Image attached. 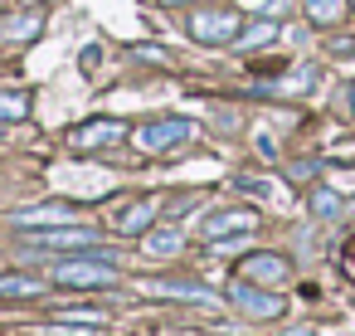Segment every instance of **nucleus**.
Here are the masks:
<instances>
[{"mask_svg":"<svg viewBox=\"0 0 355 336\" xmlns=\"http://www.w3.org/2000/svg\"><path fill=\"white\" fill-rule=\"evenodd\" d=\"M54 287H112L117 283V263L112 258H59L49 268Z\"/></svg>","mask_w":355,"mask_h":336,"instance_id":"obj_1","label":"nucleus"},{"mask_svg":"<svg viewBox=\"0 0 355 336\" xmlns=\"http://www.w3.org/2000/svg\"><path fill=\"white\" fill-rule=\"evenodd\" d=\"M185 30L200 44H234L239 30H243V20H239V10H195L185 20Z\"/></svg>","mask_w":355,"mask_h":336,"instance_id":"obj_2","label":"nucleus"},{"mask_svg":"<svg viewBox=\"0 0 355 336\" xmlns=\"http://www.w3.org/2000/svg\"><path fill=\"white\" fill-rule=\"evenodd\" d=\"M132 137H137V146H141L146 156H161V151H171V146L190 142V137H195V122H190V117H161V122L137 127Z\"/></svg>","mask_w":355,"mask_h":336,"instance_id":"obj_3","label":"nucleus"},{"mask_svg":"<svg viewBox=\"0 0 355 336\" xmlns=\"http://www.w3.org/2000/svg\"><path fill=\"white\" fill-rule=\"evenodd\" d=\"M122 137H127V122H117V117H93V122H83V127L69 132V146H73V151H103V146H117Z\"/></svg>","mask_w":355,"mask_h":336,"instance_id":"obj_4","label":"nucleus"},{"mask_svg":"<svg viewBox=\"0 0 355 336\" xmlns=\"http://www.w3.org/2000/svg\"><path fill=\"white\" fill-rule=\"evenodd\" d=\"M258 229V215L253 210H214L205 224H200V234L209 239V244H224V239H248Z\"/></svg>","mask_w":355,"mask_h":336,"instance_id":"obj_5","label":"nucleus"},{"mask_svg":"<svg viewBox=\"0 0 355 336\" xmlns=\"http://www.w3.org/2000/svg\"><path fill=\"white\" fill-rule=\"evenodd\" d=\"M243 283H258V287H277V283H287V273H292V263L282 258V253H248L239 268H234Z\"/></svg>","mask_w":355,"mask_h":336,"instance_id":"obj_6","label":"nucleus"},{"mask_svg":"<svg viewBox=\"0 0 355 336\" xmlns=\"http://www.w3.org/2000/svg\"><path fill=\"white\" fill-rule=\"evenodd\" d=\"M229 302H234V307H243L248 317H263V321H268V317H282V312H287V302H282L277 292L258 287V283H234V287H229Z\"/></svg>","mask_w":355,"mask_h":336,"instance_id":"obj_7","label":"nucleus"},{"mask_svg":"<svg viewBox=\"0 0 355 336\" xmlns=\"http://www.w3.org/2000/svg\"><path fill=\"white\" fill-rule=\"evenodd\" d=\"M30 244H35V249H59V253H69V249H93V244H98V229H88V224H49V229H40Z\"/></svg>","mask_w":355,"mask_h":336,"instance_id":"obj_8","label":"nucleus"},{"mask_svg":"<svg viewBox=\"0 0 355 336\" xmlns=\"http://www.w3.org/2000/svg\"><path fill=\"white\" fill-rule=\"evenodd\" d=\"M146 292H166V297H185V302H200V307H214L219 292L200 287V283H141Z\"/></svg>","mask_w":355,"mask_h":336,"instance_id":"obj_9","label":"nucleus"},{"mask_svg":"<svg viewBox=\"0 0 355 336\" xmlns=\"http://www.w3.org/2000/svg\"><path fill=\"white\" fill-rule=\"evenodd\" d=\"M141 249H146V258H175V253L185 249V234H180V229H151V234L141 239Z\"/></svg>","mask_w":355,"mask_h":336,"instance_id":"obj_10","label":"nucleus"},{"mask_svg":"<svg viewBox=\"0 0 355 336\" xmlns=\"http://www.w3.org/2000/svg\"><path fill=\"white\" fill-rule=\"evenodd\" d=\"M15 224H20V229H30V224H44V229H49V224H73V210H69V205H40V210H20Z\"/></svg>","mask_w":355,"mask_h":336,"instance_id":"obj_11","label":"nucleus"},{"mask_svg":"<svg viewBox=\"0 0 355 336\" xmlns=\"http://www.w3.org/2000/svg\"><path fill=\"white\" fill-rule=\"evenodd\" d=\"M151 219H156V200H137L132 210H122L112 219V229L117 234H137V229H151Z\"/></svg>","mask_w":355,"mask_h":336,"instance_id":"obj_12","label":"nucleus"},{"mask_svg":"<svg viewBox=\"0 0 355 336\" xmlns=\"http://www.w3.org/2000/svg\"><path fill=\"white\" fill-rule=\"evenodd\" d=\"M49 283L44 278H35V273H6L0 278V297H40Z\"/></svg>","mask_w":355,"mask_h":336,"instance_id":"obj_13","label":"nucleus"},{"mask_svg":"<svg viewBox=\"0 0 355 336\" xmlns=\"http://www.w3.org/2000/svg\"><path fill=\"white\" fill-rule=\"evenodd\" d=\"M345 6H350V0H302V10H306L311 25H336V20H345Z\"/></svg>","mask_w":355,"mask_h":336,"instance_id":"obj_14","label":"nucleus"},{"mask_svg":"<svg viewBox=\"0 0 355 336\" xmlns=\"http://www.w3.org/2000/svg\"><path fill=\"white\" fill-rule=\"evenodd\" d=\"M277 40V25L272 20H258V25H248V30H239V49H258V44H272Z\"/></svg>","mask_w":355,"mask_h":336,"instance_id":"obj_15","label":"nucleus"},{"mask_svg":"<svg viewBox=\"0 0 355 336\" xmlns=\"http://www.w3.org/2000/svg\"><path fill=\"white\" fill-rule=\"evenodd\" d=\"M25 117H30L25 93H0V122H25Z\"/></svg>","mask_w":355,"mask_h":336,"instance_id":"obj_16","label":"nucleus"},{"mask_svg":"<svg viewBox=\"0 0 355 336\" xmlns=\"http://www.w3.org/2000/svg\"><path fill=\"white\" fill-rule=\"evenodd\" d=\"M311 210H316L321 219H331V215H340L345 205L336 200V190H311Z\"/></svg>","mask_w":355,"mask_h":336,"instance_id":"obj_17","label":"nucleus"},{"mask_svg":"<svg viewBox=\"0 0 355 336\" xmlns=\"http://www.w3.org/2000/svg\"><path fill=\"white\" fill-rule=\"evenodd\" d=\"M59 317H64V321H93V326H98V321H103L107 312H103V307H88V302H83V307H59Z\"/></svg>","mask_w":355,"mask_h":336,"instance_id":"obj_18","label":"nucleus"},{"mask_svg":"<svg viewBox=\"0 0 355 336\" xmlns=\"http://www.w3.org/2000/svg\"><path fill=\"white\" fill-rule=\"evenodd\" d=\"M234 190H248V195H272L277 185L263 180V176H234Z\"/></svg>","mask_w":355,"mask_h":336,"instance_id":"obj_19","label":"nucleus"},{"mask_svg":"<svg viewBox=\"0 0 355 336\" xmlns=\"http://www.w3.org/2000/svg\"><path fill=\"white\" fill-rule=\"evenodd\" d=\"M10 35H15V40H25V35H40V15H25V20H15V25H10Z\"/></svg>","mask_w":355,"mask_h":336,"instance_id":"obj_20","label":"nucleus"},{"mask_svg":"<svg viewBox=\"0 0 355 336\" xmlns=\"http://www.w3.org/2000/svg\"><path fill=\"white\" fill-rule=\"evenodd\" d=\"M331 54H336V59H355V35H345V40H331Z\"/></svg>","mask_w":355,"mask_h":336,"instance_id":"obj_21","label":"nucleus"},{"mask_svg":"<svg viewBox=\"0 0 355 336\" xmlns=\"http://www.w3.org/2000/svg\"><path fill=\"white\" fill-rule=\"evenodd\" d=\"M316 171H321V161H297V166H292V180H311Z\"/></svg>","mask_w":355,"mask_h":336,"instance_id":"obj_22","label":"nucleus"},{"mask_svg":"<svg viewBox=\"0 0 355 336\" xmlns=\"http://www.w3.org/2000/svg\"><path fill=\"white\" fill-rule=\"evenodd\" d=\"M137 59H151V64H166V49H156V44H137Z\"/></svg>","mask_w":355,"mask_h":336,"instance_id":"obj_23","label":"nucleus"},{"mask_svg":"<svg viewBox=\"0 0 355 336\" xmlns=\"http://www.w3.org/2000/svg\"><path fill=\"white\" fill-rule=\"evenodd\" d=\"M340 258H345V273L355 278V234H345V249H340Z\"/></svg>","mask_w":355,"mask_h":336,"instance_id":"obj_24","label":"nucleus"},{"mask_svg":"<svg viewBox=\"0 0 355 336\" xmlns=\"http://www.w3.org/2000/svg\"><path fill=\"white\" fill-rule=\"evenodd\" d=\"M35 336H93V331H78V326H44V331H35Z\"/></svg>","mask_w":355,"mask_h":336,"instance_id":"obj_25","label":"nucleus"},{"mask_svg":"<svg viewBox=\"0 0 355 336\" xmlns=\"http://www.w3.org/2000/svg\"><path fill=\"white\" fill-rule=\"evenodd\" d=\"M258 151H263V156L272 161V156H277V142H272V137H258Z\"/></svg>","mask_w":355,"mask_h":336,"instance_id":"obj_26","label":"nucleus"},{"mask_svg":"<svg viewBox=\"0 0 355 336\" xmlns=\"http://www.w3.org/2000/svg\"><path fill=\"white\" fill-rule=\"evenodd\" d=\"M282 336H316L311 326H292V331H282Z\"/></svg>","mask_w":355,"mask_h":336,"instance_id":"obj_27","label":"nucleus"},{"mask_svg":"<svg viewBox=\"0 0 355 336\" xmlns=\"http://www.w3.org/2000/svg\"><path fill=\"white\" fill-rule=\"evenodd\" d=\"M161 6H190V0H161Z\"/></svg>","mask_w":355,"mask_h":336,"instance_id":"obj_28","label":"nucleus"}]
</instances>
